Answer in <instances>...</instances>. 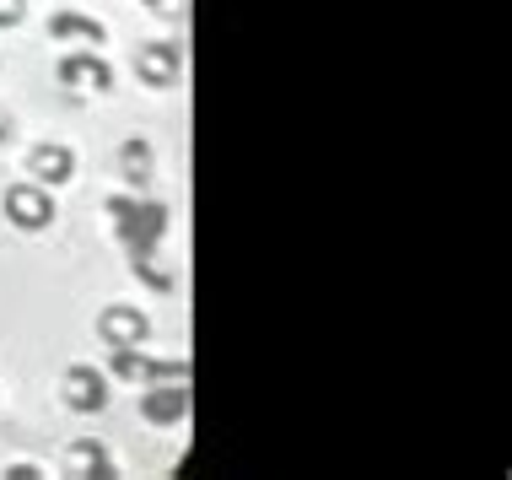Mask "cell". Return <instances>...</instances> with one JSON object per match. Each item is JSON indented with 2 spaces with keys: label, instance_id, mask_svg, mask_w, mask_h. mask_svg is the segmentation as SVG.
Segmentation results:
<instances>
[{
  "label": "cell",
  "instance_id": "cell-3",
  "mask_svg": "<svg viewBox=\"0 0 512 480\" xmlns=\"http://www.w3.org/2000/svg\"><path fill=\"white\" fill-rule=\"evenodd\" d=\"M141 416L151 427H173L189 416V378H168V383H141Z\"/></svg>",
  "mask_w": 512,
  "mask_h": 480
},
{
  "label": "cell",
  "instance_id": "cell-10",
  "mask_svg": "<svg viewBox=\"0 0 512 480\" xmlns=\"http://www.w3.org/2000/svg\"><path fill=\"white\" fill-rule=\"evenodd\" d=\"M71 475H114V459H108L103 443H92V437H81V443L71 448Z\"/></svg>",
  "mask_w": 512,
  "mask_h": 480
},
{
  "label": "cell",
  "instance_id": "cell-15",
  "mask_svg": "<svg viewBox=\"0 0 512 480\" xmlns=\"http://www.w3.org/2000/svg\"><path fill=\"white\" fill-rule=\"evenodd\" d=\"M151 6H173V0H151Z\"/></svg>",
  "mask_w": 512,
  "mask_h": 480
},
{
  "label": "cell",
  "instance_id": "cell-7",
  "mask_svg": "<svg viewBox=\"0 0 512 480\" xmlns=\"http://www.w3.org/2000/svg\"><path fill=\"white\" fill-rule=\"evenodd\" d=\"M49 38H54V44H71V49H98L108 33H103L98 17H81V11H54V17H49Z\"/></svg>",
  "mask_w": 512,
  "mask_h": 480
},
{
  "label": "cell",
  "instance_id": "cell-13",
  "mask_svg": "<svg viewBox=\"0 0 512 480\" xmlns=\"http://www.w3.org/2000/svg\"><path fill=\"white\" fill-rule=\"evenodd\" d=\"M27 17V0H0V27H17Z\"/></svg>",
  "mask_w": 512,
  "mask_h": 480
},
{
  "label": "cell",
  "instance_id": "cell-1",
  "mask_svg": "<svg viewBox=\"0 0 512 480\" xmlns=\"http://www.w3.org/2000/svg\"><path fill=\"white\" fill-rule=\"evenodd\" d=\"M114 232L124 238V249H157L168 232V205L162 200H141V195H114L108 200Z\"/></svg>",
  "mask_w": 512,
  "mask_h": 480
},
{
  "label": "cell",
  "instance_id": "cell-8",
  "mask_svg": "<svg viewBox=\"0 0 512 480\" xmlns=\"http://www.w3.org/2000/svg\"><path fill=\"white\" fill-rule=\"evenodd\" d=\"M98 335L108 340V346H141V340L151 335V324H146V313L141 308H103V319H98Z\"/></svg>",
  "mask_w": 512,
  "mask_h": 480
},
{
  "label": "cell",
  "instance_id": "cell-9",
  "mask_svg": "<svg viewBox=\"0 0 512 480\" xmlns=\"http://www.w3.org/2000/svg\"><path fill=\"white\" fill-rule=\"evenodd\" d=\"M178 44H141V54H135V76L146 81V87H173L178 76Z\"/></svg>",
  "mask_w": 512,
  "mask_h": 480
},
{
  "label": "cell",
  "instance_id": "cell-5",
  "mask_svg": "<svg viewBox=\"0 0 512 480\" xmlns=\"http://www.w3.org/2000/svg\"><path fill=\"white\" fill-rule=\"evenodd\" d=\"M54 76H60V87H76V92H108L114 87V71H108V60H98V49H71Z\"/></svg>",
  "mask_w": 512,
  "mask_h": 480
},
{
  "label": "cell",
  "instance_id": "cell-4",
  "mask_svg": "<svg viewBox=\"0 0 512 480\" xmlns=\"http://www.w3.org/2000/svg\"><path fill=\"white\" fill-rule=\"evenodd\" d=\"M60 389H65V405H71V410H81V416H98V410L108 405V373H98L92 362H76V367H65Z\"/></svg>",
  "mask_w": 512,
  "mask_h": 480
},
{
  "label": "cell",
  "instance_id": "cell-12",
  "mask_svg": "<svg viewBox=\"0 0 512 480\" xmlns=\"http://www.w3.org/2000/svg\"><path fill=\"white\" fill-rule=\"evenodd\" d=\"M119 173H124V184H130V189H141L151 178V146L146 141H124L119 146Z\"/></svg>",
  "mask_w": 512,
  "mask_h": 480
},
{
  "label": "cell",
  "instance_id": "cell-11",
  "mask_svg": "<svg viewBox=\"0 0 512 480\" xmlns=\"http://www.w3.org/2000/svg\"><path fill=\"white\" fill-rule=\"evenodd\" d=\"M130 270L151 286V292H173V270H162L157 249H130Z\"/></svg>",
  "mask_w": 512,
  "mask_h": 480
},
{
  "label": "cell",
  "instance_id": "cell-6",
  "mask_svg": "<svg viewBox=\"0 0 512 480\" xmlns=\"http://www.w3.org/2000/svg\"><path fill=\"white\" fill-rule=\"evenodd\" d=\"M27 173H33V184L60 189V184H71V173H76V152H71V146H60V141L33 146V157H27Z\"/></svg>",
  "mask_w": 512,
  "mask_h": 480
},
{
  "label": "cell",
  "instance_id": "cell-2",
  "mask_svg": "<svg viewBox=\"0 0 512 480\" xmlns=\"http://www.w3.org/2000/svg\"><path fill=\"white\" fill-rule=\"evenodd\" d=\"M6 216H11V227H22V232H44L54 222V200H49V189L44 184H11L6 189Z\"/></svg>",
  "mask_w": 512,
  "mask_h": 480
},
{
  "label": "cell",
  "instance_id": "cell-14",
  "mask_svg": "<svg viewBox=\"0 0 512 480\" xmlns=\"http://www.w3.org/2000/svg\"><path fill=\"white\" fill-rule=\"evenodd\" d=\"M11 141V125H6V119H0V146H6Z\"/></svg>",
  "mask_w": 512,
  "mask_h": 480
}]
</instances>
